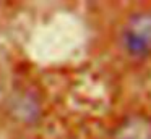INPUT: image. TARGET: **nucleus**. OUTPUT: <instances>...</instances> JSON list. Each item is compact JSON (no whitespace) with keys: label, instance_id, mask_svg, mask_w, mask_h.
I'll use <instances>...</instances> for the list:
<instances>
[{"label":"nucleus","instance_id":"obj_2","mask_svg":"<svg viewBox=\"0 0 151 139\" xmlns=\"http://www.w3.org/2000/svg\"><path fill=\"white\" fill-rule=\"evenodd\" d=\"M114 139H151V118L146 115H130L115 128Z\"/></svg>","mask_w":151,"mask_h":139},{"label":"nucleus","instance_id":"obj_1","mask_svg":"<svg viewBox=\"0 0 151 139\" xmlns=\"http://www.w3.org/2000/svg\"><path fill=\"white\" fill-rule=\"evenodd\" d=\"M120 45L132 58L151 57V11L132 15L120 32Z\"/></svg>","mask_w":151,"mask_h":139}]
</instances>
